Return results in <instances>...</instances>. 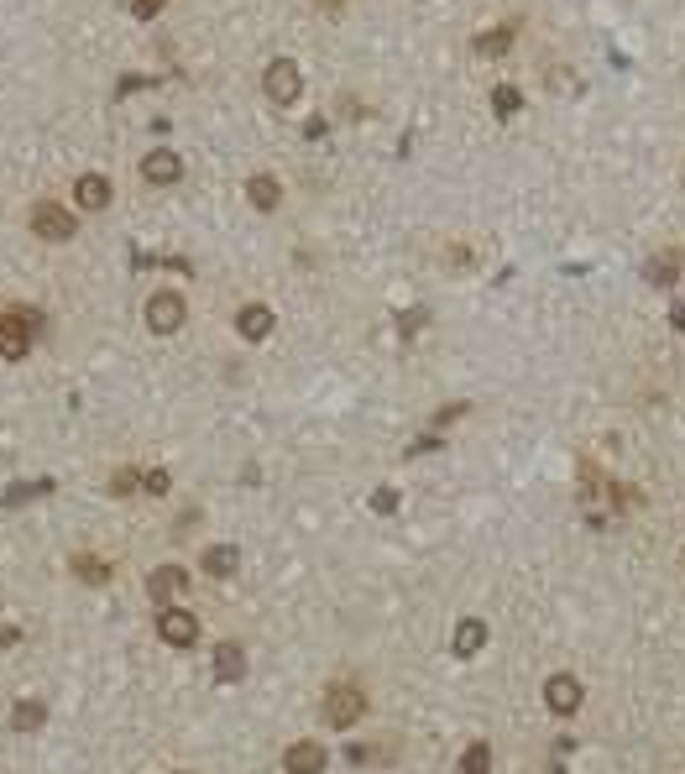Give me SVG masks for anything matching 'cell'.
Returning <instances> with one entry per match:
<instances>
[{"label": "cell", "mask_w": 685, "mask_h": 774, "mask_svg": "<svg viewBox=\"0 0 685 774\" xmlns=\"http://www.w3.org/2000/svg\"><path fill=\"white\" fill-rule=\"evenodd\" d=\"M367 717V691L356 686V680H340V686L325 691V722L330 727H356Z\"/></svg>", "instance_id": "cell-1"}, {"label": "cell", "mask_w": 685, "mask_h": 774, "mask_svg": "<svg viewBox=\"0 0 685 774\" xmlns=\"http://www.w3.org/2000/svg\"><path fill=\"white\" fill-rule=\"evenodd\" d=\"M32 236H42V241H74L79 236L74 210H63L58 199H37L32 204Z\"/></svg>", "instance_id": "cell-2"}, {"label": "cell", "mask_w": 685, "mask_h": 774, "mask_svg": "<svg viewBox=\"0 0 685 774\" xmlns=\"http://www.w3.org/2000/svg\"><path fill=\"white\" fill-rule=\"evenodd\" d=\"M157 639L173 644V649L199 644V612H189V607H157Z\"/></svg>", "instance_id": "cell-3"}, {"label": "cell", "mask_w": 685, "mask_h": 774, "mask_svg": "<svg viewBox=\"0 0 685 774\" xmlns=\"http://www.w3.org/2000/svg\"><path fill=\"white\" fill-rule=\"evenodd\" d=\"M184 320H189V304L178 299L173 288H157L152 299H147V330H152V335H173Z\"/></svg>", "instance_id": "cell-4"}, {"label": "cell", "mask_w": 685, "mask_h": 774, "mask_svg": "<svg viewBox=\"0 0 685 774\" xmlns=\"http://www.w3.org/2000/svg\"><path fill=\"white\" fill-rule=\"evenodd\" d=\"M27 351H32V314L6 309V314H0V356H6V361H21Z\"/></svg>", "instance_id": "cell-5"}, {"label": "cell", "mask_w": 685, "mask_h": 774, "mask_svg": "<svg viewBox=\"0 0 685 774\" xmlns=\"http://www.w3.org/2000/svg\"><path fill=\"white\" fill-rule=\"evenodd\" d=\"M581 701H586V691H581V680L576 675H550L544 680V707H550L555 717H576L581 712Z\"/></svg>", "instance_id": "cell-6"}, {"label": "cell", "mask_w": 685, "mask_h": 774, "mask_svg": "<svg viewBox=\"0 0 685 774\" xmlns=\"http://www.w3.org/2000/svg\"><path fill=\"white\" fill-rule=\"evenodd\" d=\"M267 100H278V105H293L299 100V89H304V79H299V63L293 58H272L267 63Z\"/></svg>", "instance_id": "cell-7"}, {"label": "cell", "mask_w": 685, "mask_h": 774, "mask_svg": "<svg viewBox=\"0 0 685 774\" xmlns=\"http://www.w3.org/2000/svg\"><path fill=\"white\" fill-rule=\"evenodd\" d=\"M325 764H330V754H325V743H314V738L288 743V754H283L288 774H325Z\"/></svg>", "instance_id": "cell-8"}, {"label": "cell", "mask_w": 685, "mask_h": 774, "mask_svg": "<svg viewBox=\"0 0 685 774\" xmlns=\"http://www.w3.org/2000/svg\"><path fill=\"white\" fill-rule=\"evenodd\" d=\"M487 649V623L482 618H461L455 623V633H450V654L455 659H476Z\"/></svg>", "instance_id": "cell-9"}, {"label": "cell", "mask_w": 685, "mask_h": 774, "mask_svg": "<svg viewBox=\"0 0 685 774\" xmlns=\"http://www.w3.org/2000/svg\"><path fill=\"white\" fill-rule=\"evenodd\" d=\"M142 178L147 184H178V178H184V163H178L173 147H157V152L142 157Z\"/></svg>", "instance_id": "cell-10"}, {"label": "cell", "mask_w": 685, "mask_h": 774, "mask_svg": "<svg viewBox=\"0 0 685 774\" xmlns=\"http://www.w3.org/2000/svg\"><path fill=\"white\" fill-rule=\"evenodd\" d=\"M184 586H189V571H184V565H157V571L147 576V597H152L157 607H163V602H168V597H178Z\"/></svg>", "instance_id": "cell-11"}, {"label": "cell", "mask_w": 685, "mask_h": 774, "mask_svg": "<svg viewBox=\"0 0 685 774\" xmlns=\"http://www.w3.org/2000/svg\"><path fill=\"white\" fill-rule=\"evenodd\" d=\"M199 571L215 576V581L236 576V571H241V550H236V544H210V550L199 555Z\"/></svg>", "instance_id": "cell-12"}, {"label": "cell", "mask_w": 685, "mask_h": 774, "mask_svg": "<svg viewBox=\"0 0 685 774\" xmlns=\"http://www.w3.org/2000/svg\"><path fill=\"white\" fill-rule=\"evenodd\" d=\"M110 194H116V189H110L105 173H84L79 184H74V204H79V210H105Z\"/></svg>", "instance_id": "cell-13"}, {"label": "cell", "mask_w": 685, "mask_h": 774, "mask_svg": "<svg viewBox=\"0 0 685 774\" xmlns=\"http://www.w3.org/2000/svg\"><path fill=\"white\" fill-rule=\"evenodd\" d=\"M680 267H685V252H680V246H665V252H659V257H649L644 278H649L654 288H670V283L680 278Z\"/></svg>", "instance_id": "cell-14"}, {"label": "cell", "mask_w": 685, "mask_h": 774, "mask_svg": "<svg viewBox=\"0 0 685 774\" xmlns=\"http://www.w3.org/2000/svg\"><path fill=\"white\" fill-rule=\"evenodd\" d=\"M236 330H241L246 340H267V335H272V309H267V304H246V309L236 314Z\"/></svg>", "instance_id": "cell-15"}, {"label": "cell", "mask_w": 685, "mask_h": 774, "mask_svg": "<svg viewBox=\"0 0 685 774\" xmlns=\"http://www.w3.org/2000/svg\"><path fill=\"white\" fill-rule=\"evenodd\" d=\"M68 571H74L79 581H89V586H105L116 565H110V560H100V555H89V550H79L74 560H68Z\"/></svg>", "instance_id": "cell-16"}, {"label": "cell", "mask_w": 685, "mask_h": 774, "mask_svg": "<svg viewBox=\"0 0 685 774\" xmlns=\"http://www.w3.org/2000/svg\"><path fill=\"white\" fill-rule=\"evenodd\" d=\"M246 194H251V204H257V210H278V204H283V184H278L272 173H257V178L246 184Z\"/></svg>", "instance_id": "cell-17"}, {"label": "cell", "mask_w": 685, "mask_h": 774, "mask_svg": "<svg viewBox=\"0 0 685 774\" xmlns=\"http://www.w3.org/2000/svg\"><path fill=\"white\" fill-rule=\"evenodd\" d=\"M241 675H246L241 644H220V649H215V680H225V686H231V680H241Z\"/></svg>", "instance_id": "cell-18"}, {"label": "cell", "mask_w": 685, "mask_h": 774, "mask_svg": "<svg viewBox=\"0 0 685 774\" xmlns=\"http://www.w3.org/2000/svg\"><path fill=\"white\" fill-rule=\"evenodd\" d=\"M455 774H492V743H466V754H461V764H455Z\"/></svg>", "instance_id": "cell-19"}, {"label": "cell", "mask_w": 685, "mask_h": 774, "mask_svg": "<svg viewBox=\"0 0 685 774\" xmlns=\"http://www.w3.org/2000/svg\"><path fill=\"white\" fill-rule=\"evenodd\" d=\"M42 717H48V712H42V701H16L11 727H16V733H32V727H42Z\"/></svg>", "instance_id": "cell-20"}, {"label": "cell", "mask_w": 685, "mask_h": 774, "mask_svg": "<svg viewBox=\"0 0 685 774\" xmlns=\"http://www.w3.org/2000/svg\"><path fill=\"white\" fill-rule=\"evenodd\" d=\"M136 482H142V471H136V466H121L116 476H110V492H116V497H131V492H142Z\"/></svg>", "instance_id": "cell-21"}, {"label": "cell", "mask_w": 685, "mask_h": 774, "mask_svg": "<svg viewBox=\"0 0 685 774\" xmlns=\"http://www.w3.org/2000/svg\"><path fill=\"white\" fill-rule=\"evenodd\" d=\"M513 21H508V27H502V32H487V37H476V48H482V53H502V48H508V42H513Z\"/></svg>", "instance_id": "cell-22"}, {"label": "cell", "mask_w": 685, "mask_h": 774, "mask_svg": "<svg viewBox=\"0 0 685 774\" xmlns=\"http://www.w3.org/2000/svg\"><path fill=\"white\" fill-rule=\"evenodd\" d=\"M492 100H497L502 116H513V110L523 105V95H518V89H508V84H497V89H492Z\"/></svg>", "instance_id": "cell-23"}, {"label": "cell", "mask_w": 685, "mask_h": 774, "mask_svg": "<svg viewBox=\"0 0 685 774\" xmlns=\"http://www.w3.org/2000/svg\"><path fill=\"white\" fill-rule=\"evenodd\" d=\"M142 492L163 497V492H168V471H147V476H142Z\"/></svg>", "instance_id": "cell-24"}, {"label": "cell", "mask_w": 685, "mask_h": 774, "mask_svg": "<svg viewBox=\"0 0 685 774\" xmlns=\"http://www.w3.org/2000/svg\"><path fill=\"white\" fill-rule=\"evenodd\" d=\"M168 0H131V16H142V21H152L157 11H163Z\"/></svg>", "instance_id": "cell-25"}, {"label": "cell", "mask_w": 685, "mask_h": 774, "mask_svg": "<svg viewBox=\"0 0 685 774\" xmlns=\"http://www.w3.org/2000/svg\"><path fill=\"white\" fill-rule=\"evenodd\" d=\"M21 639V628L16 623H6V618H0V649H6V644H16Z\"/></svg>", "instance_id": "cell-26"}, {"label": "cell", "mask_w": 685, "mask_h": 774, "mask_svg": "<svg viewBox=\"0 0 685 774\" xmlns=\"http://www.w3.org/2000/svg\"><path fill=\"white\" fill-rule=\"evenodd\" d=\"M670 320H675V325H680V330H685V309H675V314H670Z\"/></svg>", "instance_id": "cell-27"}, {"label": "cell", "mask_w": 685, "mask_h": 774, "mask_svg": "<svg viewBox=\"0 0 685 774\" xmlns=\"http://www.w3.org/2000/svg\"><path fill=\"white\" fill-rule=\"evenodd\" d=\"M325 6H340V0H325Z\"/></svg>", "instance_id": "cell-28"}]
</instances>
